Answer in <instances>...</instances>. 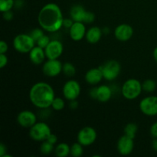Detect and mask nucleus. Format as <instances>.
<instances>
[{
    "mask_svg": "<svg viewBox=\"0 0 157 157\" xmlns=\"http://www.w3.org/2000/svg\"><path fill=\"white\" fill-rule=\"evenodd\" d=\"M62 12L55 3H48L40 10L38 16V24L46 32H56L63 27Z\"/></svg>",
    "mask_w": 157,
    "mask_h": 157,
    "instance_id": "nucleus-1",
    "label": "nucleus"
},
{
    "mask_svg": "<svg viewBox=\"0 0 157 157\" xmlns=\"http://www.w3.org/2000/svg\"><path fill=\"white\" fill-rule=\"evenodd\" d=\"M55 98L54 89L46 82L36 83L29 91V99L32 104L40 109H47L51 107Z\"/></svg>",
    "mask_w": 157,
    "mask_h": 157,
    "instance_id": "nucleus-2",
    "label": "nucleus"
},
{
    "mask_svg": "<svg viewBox=\"0 0 157 157\" xmlns=\"http://www.w3.org/2000/svg\"><path fill=\"white\" fill-rule=\"evenodd\" d=\"M142 90V84L134 78L126 81L121 89L123 96L127 100H134L137 98L140 95Z\"/></svg>",
    "mask_w": 157,
    "mask_h": 157,
    "instance_id": "nucleus-3",
    "label": "nucleus"
},
{
    "mask_svg": "<svg viewBox=\"0 0 157 157\" xmlns=\"http://www.w3.org/2000/svg\"><path fill=\"white\" fill-rule=\"evenodd\" d=\"M35 43L30 35L19 34L14 38L13 47L19 53H29L35 47Z\"/></svg>",
    "mask_w": 157,
    "mask_h": 157,
    "instance_id": "nucleus-4",
    "label": "nucleus"
},
{
    "mask_svg": "<svg viewBox=\"0 0 157 157\" xmlns=\"http://www.w3.org/2000/svg\"><path fill=\"white\" fill-rule=\"evenodd\" d=\"M52 133L50 127L44 122H37L29 130V136L33 140L43 142Z\"/></svg>",
    "mask_w": 157,
    "mask_h": 157,
    "instance_id": "nucleus-5",
    "label": "nucleus"
},
{
    "mask_svg": "<svg viewBox=\"0 0 157 157\" xmlns=\"http://www.w3.org/2000/svg\"><path fill=\"white\" fill-rule=\"evenodd\" d=\"M102 71L104 78L107 81H113L119 76L121 71V66L117 61L110 60L106 62L104 65L100 66Z\"/></svg>",
    "mask_w": 157,
    "mask_h": 157,
    "instance_id": "nucleus-6",
    "label": "nucleus"
},
{
    "mask_svg": "<svg viewBox=\"0 0 157 157\" xmlns=\"http://www.w3.org/2000/svg\"><path fill=\"white\" fill-rule=\"evenodd\" d=\"M97 132L93 127H84L78 132V142L80 143L83 147H89L95 142L97 139Z\"/></svg>",
    "mask_w": 157,
    "mask_h": 157,
    "instance_id": "nucleus-7",
    "label": "nucleus"
},
{
    "mask_svg": "<svg viewBox=\"0 0 157 157\" xmlns=\"http://www.w3.org/2000/svg\"><path fill=\"white\" fill-rule=\"evenodd\" d=\"M140 109L146 116L154 117L157 115V97L150 96L144 98L140 103Z\"/></svg>",
    "mask_w": 157,
    "mask_h": 157,
    "instance_id": "nucleus-8",
    "label": "nucleus"
},
{
    "mask_svg": "<svg viewBox=\"0 0 157 157\" xmlns=\"http://www.w3.org/2000/svg\"><path fill=\"white\" fill-rule=\"evenodd\" d=\"M62 91L65 99L69 101L77 100L81 94V86L75 80H69L64 84Z\"/></svg>",
    "mask_w": 157,
    "mask_h": 157,
    "instance_id": "nucleus-9",
    "label": "nucleus"
},
{
    "mask_svg": "<svg viewBox=\"0 0 157 157\" xmlns=\"http://www.w3.org/2000/svg\"><path fill=\"white\" fill-rule=\"evenodd\" d=\"M63 64L58 59H48L43 64L42 71L46 76L53 77L58 76L62 71Z\"/></svg>",
    "mask_w": 157,
    "mask_h": 157,
    "instance_id": "nucleus-10",
    "label": "nucleus"
},
{
    "mask_svg": "<svg viewBox=\"0 0 157 157\" xmlns=\"http://www.w3.org/2000/svg\"><path fill=\"white\" fill-rule=\"evenodd\" d=\"M63 44L58 40H52L44 48L46 58L48 59H58L63 53Z\"/></svg>",
    "mask_w": 157,
    "mask_h": 157,
    "instance_id": "nucleus-11",
    "label": "nucleus"
},
{
    "mask_svg": "<svg viewBox=\"0 0 157 157\" xmlns=\"http://www.w3.org/2000/svg\"><path fill=\"white\" fill-rule=\"evenodd\" d=\"M134 139L124 135L118 140L117 148L119 153L122 156H128L133 152L134 148Z\"/></svg>",
    "mask_w": 157,
    "mask_h": 157,
    "instance_id": "nucleus-12",
    "label": "nucleus"
},
{
    "mask_svg": "<svg viewBox=\"0 0 157 157\" xmlns=\"http://www.w3.org/2000/svg\"><path fill=\"white\" fill-rule=\"evenodd\" d=\"M17 122L21 127L30 129L34 124L37 123V117L32 111L23 110L17 116Z\"/></svg>",
    "mask_w": 157,
    "mask_h": 157,
    "instance_id": "nucleus-13",
    "label": "nucleus"
},
{
    "mask_svg": "<svg viewBox=\"0 0 157 157\" xmlns=\"http://www.w3.org/2000/svg\"><path fill=\"white\" fill-rule=\"evenodd\" d=\"M133 35V29L127 24H121L114 30V36L118 41H127Z\"/></svg>",
    "mask_w": 157,
    "mask_h": 157,
    "instance_id": "nucleus-14",
    "label": "nucleus"
},
{
    "mask_svg": "<svg viewBox=\"0 0 157 157\" xmlns=\"http://www.w3.org/2000/svg\"><path fill=\"white\" fill-rule=\"evenodd\" d=\"M85 23L82 21H75L73 25L69 29V35L71 38L75 41L82 40L86 35Z\"/></svg>",
    "mask_w": 157,
    "mask_h": 157,
    "instance_id": "nucleus-15",
    "label": "nucleus"
},
{
    "mask_svg": "<svg viewBox=\"0 0 157 157\" xmlns=\"http://www.w3.org/2000/svg\"><path fill=\"white\" fill-rule=\"evenodd\" d=\"M84 78L89 84L96 85L101 82V80L104 78V76H103L102 71L101 70V68L95 67V68H91L87 71V73L85 74Z\"/></svg>",
    "mask_w": 157,
    "mask_h": 157,
    "instance_id": "nucleus-16",
    "label": "nucleus"
},
{
    "mask_svg": "<svg viewBox=\"0 0 157 157\" xmlns=\"http://www.w3.org/2000/svg\"><path fill=\"white\" fill-rule=\"evenodd\" d=\"M46 58L44 49L41 48L39 46H35L29 52V58L30 61L35 64H41L44 61Z\"/></svg>",
    "mask_w": 157,
    "mask_h": 157,
    "instance_id": "nucleus-17",
    "label": "nucleus"
},
{
    "mask_svg": "<svg viewBox=\"0 0 157 157\" xmlns=\"http://www.w3.org/2000/svg\"><path fill=\"white\" fill-rule=\"evenodd\" d=\"M102 34L103 31L101 30V28L98 26H93L86 32V40L90 44H96L101 40Z\"/></svg>",
    "mask_w": 157,
    "mask_h": 157,
    "instance_id": "nucleus-18",
    "label": "nucleus"
},
{
    "mask_svg": "<svg viewBox=\"0 0 157 157\" xmlns=\"http://www.w3.org/2000/svg\"><path fill=\"white\" fill-rule=\"evenodd\" d=\"M112 97V90L109 86L101 85L98 87L97 100L101 103L107 102Z\"/></svg>",
    "mask_w": 157,
    "mask_h": 157,
    "instance_id": "nucleus-19",
    "label": "nucleus"
},
{
    "mask_svg": "<svg viewBox=\"0 0 157 157\" xmlns=\"http://www.w3.org/2000/svg\"><path fill=\"white\" fill-rule=\"evenodd\" d=\"M86 10L81 5H75L71 7L70 10L71 18L75 21H82L84 20Z\"/></svg>",
    "mask_w": 157,
    "mask_h": 157,
    "instance_id": "nucleus-20",
    "label": "nucleus"
},
{
    "mask_svg": "<svg viewBox=\"0 0 157 157\" xmlns=\"http://www.w3.org/2000/svg\"><path fill=\"white\" fill-rule=\"evenodd\" d=\"M71 147L66 143H61L55 147V155L58 157H66L70 155Z\"/></svg>",
    "mask_w": 157,
    "mask_h": 157,
    "instance_id": "nucleus-21",
    "label": "nucleus"
},
{
    "mask_svg": "<svg viewBox=\"0 0 157 157\" xmlns=\"http://www.w3.org/2000/svg\"><path fill=\"white\" fill-rule=\"evenodd\" d=\"M137 125L134 123H130V124H127L126 127H124V135L132 138V139H134L136 133H137Z\"/></svg>",
    "mask_w": 157,
    "mask_h": 157,
    "instance_id": "nucleus-22",
    "label": "nucleus"
},
{
    "mask_svg": "<svg viewBox=\"0 0 157 157\" xmlns=\"http://www.w3.org/2000/svg\"><path fill=\"white\" fill-rule=\"evenodd\" d=\"M84 150H83V146L80 143H75L72 144L71 147L70 155L73 157H80L83 155Z\"/></svg>",
    "mask_w": 157,
    "mask_h": 157,
    "instance_id": "nucleus-23",
    "label": "nucleus"
},
{
    "mask_svg": "<svg viewBox=\"0 0 157 157\" xmlns=\"http://www.w3.org/2000/svg\"><path fill=\"white\" fill-rule=\"evenodd\" d=\"M156 82L152 79H147L144 81L142 84L143 90L144 91L147 92V93H152V92L155 91L156 88Z\"/></svg>",
    "mask_w": 157,
    "mask_h": 157,
    "instance_id": "nucleus-24",
    "label": "nucleus"
},
{
    "mask_svg": "<svg viewBox=\"0 0 157 157\" xmlns=\"http://www.w3.org/2000/svg\"><path fill=\"white\" fill-rule=\"evenodd\" d=\"M62 71L66 76L73 77L76 73V69L73 64L70 62H66L63 64Z\"/></svg>",
    "mask_w": 157,
    "mask_h": 157,
    "instance_id": "nucleus-25",
    "label": "nucleus"
},
{
    "mask_svg": "<svg viewBox=\"0 0 157 157\" xmlns=\"http://www.w3.org/2000/svg\"><path fill=\"white\" fill-rule=\"evenodd\" d=\"M14 6H15L14 0H0V11L2 13L10 11Z\"/></svg>",
    "mask_w": 157,
    "mask_h": 157,
    "instance_id": "nucleus-26",
    "label": "nucleus"
},
{
    "mask_svg": "<svg viewBox=\"0 0 157 157\" xmlns=\"http://www.w3.org/2000/svg\"><path fill=\"white\" fill-rule=\"evenodd\" d=\"M54 150V144H51L48 141L44 140L43 141L42 144H41L40 147V151L42 154L44 155H48L52 153Z\"/></svg>",
    "mask_w": 157,
    "mask_h": 157,
    "instance_id": "nucleus-27",
    "label": "nucleus"
},
{
    "mask_svg": "<svg viewBox=\"0 0 157 157\" xmlns=\"http://www.w3.org/2000/svg\"><path fill=\"white\" fill-rule=\"evenodd\" d=\"M65 106V103H64V100L61 98H55L54 101H52V104L51 107L56 111H60V110H63Z\"/></svg>",
    "mask_w": 157,
    "mask_h": 157,
    "instance_id": "nucleus-28",
    "label": "nucleus"
},
{
    "mask_svg": "<svg viewBox=\"0 0 157 157\" xmlns=\"http://www.w3.org/2000/svg\"><path fill=\"white\" fill-rule=\"evenodd\" d=\"M50 41H51V39L50 38H49V36L44 35L42 37H41V38L36 41V44L37 45L41 47V48L44 49L46 47H47V45L49 44Z\"/></svg>",
    "mask_w": 157,
    "mask_h": 157,
    "instance_id": "nucleus-29",
    "label": "nucleus"
},
{
    "mask_svg": "<svg viewBox=\"0 0 157 157\" xmlns=\"http://www.w3.org/2000/svg\"><path fill=\"white\" fill-rule=\"evenodd\" d=\"M30 35L36 42L41 37L44 35V32H43V30L41 29H35L31 32Z\"/></svg>",
    "mask_w": 157,
    "mask_h": 157,
    "instance_id": "nucleus-30",
    "label": "nucleus"
},
{
    "mask_svg": "<svg viewBox=\"0 0 157 157\" xmlns=\"http://www.w3.org/2000/svg\"><path fill=\"white\" fill-rule=\"evenodd\" d=\"M94 20H95L94 14L91 12L86 11V13H85V15H84L83 22L85 23V24H90V23L93 22Z\"/></svg>",
    "mask_w": 157,
    "mask_h": 157,
    "instance_id": "nucleus-31",
    "label": "nucleus"
},
{
    "mask_svg": "<svg viewBox=\"0 0 157 157\" xmlns=\"http://www.w3.org/2000/svg\"><path fill=\"white\" fill-rule=\"evenodd\" d=\"M8 64V57L5 54H0V68H3Z\"/></svg>",
    "mask_w": 157,
    "mask_h": 157,
    "instance_id": "nucleus-32",
    "label": "nucleus"
},
{
    "mask_svg": "<svg viewBox=\"0 0 157 157\" xmlns=\"http://www.w3.org/2000/svg\"><path fill=\"white\" fill-rule=\"evenodd\" d=\"M74 21L72 18H64L63 20V27L66 28V29H71L72 25H73Z\"/></svg>",
    "mask_w": 157,
    "mask_h": 157,
    "instance_id": "nucleus-33",
    "label": "nucleus"
},
{
    "mask_svg": "<svg viewBox=\"0 0 157 157\" xmlns=\"http://www.w3.org/2000/svg\"><path fill=\"white\" fill-rule=\"evenodd\" d=\"M9 49V46L8 44L5 41H0V54H5Z\"/></svg>",
    "mask_w": 157,
    "mask_h": 157,
    "instance_id": "nucleus-34",
    "label": "nucleus"
},
{
    "mask_svg": "<svg viewBox=\"0 0 157 157\" xmlns=\"http://www.w3.org/2000/svg\"><path fill=\"white\" fill-rule=\"evenodd\" d=\"M150 134L153 137L157 138V122L154 123L150 127Z\"/></svg>",
    "mask_w": 157,
    "mask_h": 157,
    "instance_id": "nucleus-35",
    "label": "nucleus"
},
{
    "mask_svg": "<svg viewBox=\"0 0 157 157\" xmlns=\"http://www.w3.org/2000/svg\"><path fill=\"white\" fill-rule=\"evenodd\" d=\"M3 18L6 21H10L13 18V12L12 11H8V12H3Z\"/></svg>",
    "mask_w": 157,
    "mask_h": 157,
    "instance_id": "nucleus-36",
    "label": "nucleus"
},
{
    "mask_svg": "<svg viewBox=\"0 0 157 157\" xmlns=\"http://www.w3.org/2000/svg\"><path fill=\"white\" fill-rule=\"evenodd\" d=\"M46 140L48 141V142L51 143V144H55L57 143V141H58V137H57V136L55 134L51 133V134L48 136V137L47 138V140Z\"/></svg>",
    "mask_w": 157,
    "mask_h": 157,
    "instance_id": "nucleus-37",
    "label": "nucleus"
},
{
    "mask_svg": "<svg viewBox=\"0 0 157 157\" xmlns=\"http://www.w3.org/2000/svg\"><path fill=\"white\" fill-rule=\"evenodd\" d=\"M89 95L93 99L97 100V95H98V87H93L89 91Z\"/></svg>",
    "mask_w": 157,
    "mask_h": 157,
    "instance_id": "nucleus-38",
    "label": "nucleus"
},
{
    "mask_svg": "<svg viewBox=\"0 0 157 157\" xmlns=\"http://www.w3.org/2000/svg\"><path fill=\"white\" fill-rule=\"evenodd\" d=\"M7 153V148H6V145L2 143L0 144V156L3 157Z\"/></svg>",
    "mask_w": 157,
    "mask_h": 157,
    "instance_id": "nucleus-39",
    "label": "nucleus"
},
{
    "mask_svg": "<svg viewBox=\"0 0 157 157\" xmlns=\"http://www.w3.org/2000/svg\"><path fill=\"white\" fill-rule=\"evenodd\" d=\"M69 107L71 110H75L78 107V103L76 100H73V101H70V104H69Z\"/></svg>",
    "mask_w": 157,
    "mask_h": 157,
    "instance_id": "nucleus-40",
    "label": "nucleus"
},
{
    "mask_svg": "<svg viewBox=\"0 0 157 157\" xmlns=\"http://www.w3.org/2000/svg\"><path fill=\"white\" fill-rule=\"evenodd\" d=\"M152 147L155 151L157 152V138H155L153 141H152Z\"/></svg>",
    "mask_w": 157,
    "mask_h": 157,
    "instance_id": "nucleus-41",
    "label": "nucleus"
},
{
    "mask_svg": "<svg viewBox=\"0 0 157 157\" xmlns=\"http://www.w3.org/2000/svg\"><path fill=\"white\" fill-rule=\"evenodd\" d=\"M153 58H154L155 61L157 62V47L155 48V49L153 50Z\"/></svg>",
    "mask_w": 157,
    "mask_h": 157,
    "instance_id": "nucleus-42",
    "label": "nucleus"
},
{
    "mask_svg": "<svg viewBox=\"0 0 157 157\" xmlns=\"http://www.w3.org/2000/svg\"><path fill=\"white\" fill-rule=\"evenodd\" d=\"M103 32H104V34H107L108 33V32H109V29H108V28H104V29H103Z\"/></svg>",
    "mask_w": 157,
    "mask_h": 157,
    "instance_id": "nucleus-43",
    "label": "nucleus"
}]
</instances>
